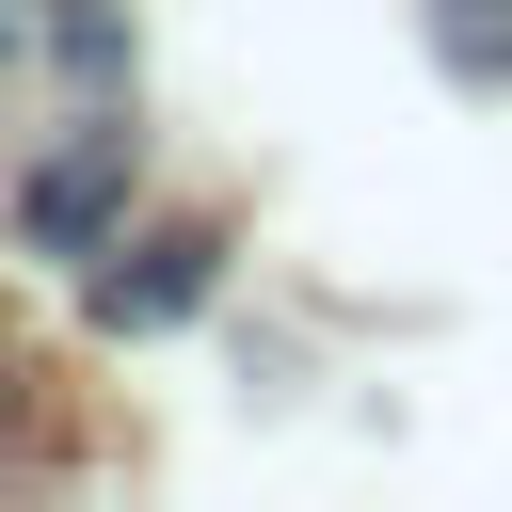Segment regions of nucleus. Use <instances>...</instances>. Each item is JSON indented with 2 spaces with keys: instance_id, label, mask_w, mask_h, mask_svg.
I'll return each mask as SVG.
<instances>
[{
  "instance_id": "obj_1",
  "label": "nucleus",
  "mask_w": 512,
  "mask_h": 512,
  "mask_svg": "<svg viewBox=\"0 0 512 512\" xmlns=\"http://www.w3.org/2000/svg\"><path fill=\"white\" fill-rule=\"evenodd\" d=\"M208 272H224V240H208V224L96 240V320H112V336H160V320H192V304H208Z\"/></svg>"
},
{
  "instance_id": "obj_3",
  "label": "nucleus",
  "mask_w": 512,
  "mask_h": 512,
  "mask_svg": "<svg viewBox=\"0 0 512 512\" xmlns=\"http://www.w3.org/2000/svg\"><path fill=\"white\" fill-rule=\"evenodd\" d=\"M32 48H80V64H112V16H96V0H0V80H16Z\"/></svg>"
},
{
  "instance_id": "obj_4",
  "label": "nucleus",
  "mask_w": 512,
  "mask_h": 512,
  "mask_svg": "<svg viewBox=\"0 0 512 512\" xmlns=\"http://www.w3.org/2000/svg\"><path fill=\"white\" fill-rule=\"evenodd\" d=\"M432 48L448 80H512V0H432Z\"/></svg>"
},
{
  "instance_id": "obj_2",
  "label": "nucleus",
  "mask_w": 512,
  "mask_h": 512,
  "mask_svg": "<svg viewBox=\"0 0 512 512\" xmlns=\"http://www.w3.org/2000/svg\"><path fill=\"white\" fill-rule=\"evenodd\" d=\"M112 192H128V128H80L32 192H16V224L48 240V256H96V224H112Z\"/></svg>"
}]
</instances>
